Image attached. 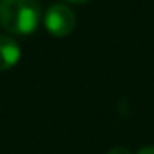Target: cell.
Instances as JSON below:
<instances>
[{
	"label": "cell",
	"mask_w": 154,
	"mask_h": 154,
	"mask_svg": "<svg viewBox=\"0 0 154 154\" xmlns=\"http://www.w3.org/2000/svg\"><path fill=\"white\" fill-rule=\"evenodd\" d=\"M75 14L61 4H55L47 10L45 15V27L53 37H66L75 28Z\"/></svg>",
	"instance_id": "cell-2"
},
{
	"label": "cell",
	"mask_w": 154,
	"mask_h": 154,
	"mask_svg": "<svg viewBox=\"0 0 154 154\" xmlns=\"http://www.w3.org/2000/svg\"><path fill=\"white\" fill-rule=\"evenodd\" d=\"M42 7L38 0H0V25L10 35H30L38 28Z\"/></svg>",
	"instance_id": "cell-1"
},
{
	"label": "cell",
	"mask_w": 154,
	"mask_h": 154,
	"mask_svg": "<svg viewBox=\"0 0 154 154\" xmlns=\"http://www.w3.org/2000/svg\"><path fill=\"white\" fill-rule=\"evenodd\" d=\"M70 4H85V2H90V0H66Z\"/></svg>",
	"instance_id": "cell-6"
},
{
	"label": "cell",
	"mask_w": 154,
	"mask_h": 154,
	"mask_svg": "<svg viewBox=\"0 0 154 154\" xmlns=\"http://www.w3.org/2000/svg\"><path fill=\"white\" fill-rule=\"evenodd\" d=\"M20 60V47L10 35H0V71L15 66Z\"/></svg>",
	"instance_id": "cell-3"
},
{
	"label": "cell",
	"mask_w": 154,
	"mask_h": 154,
	"mask_svg": "<svg viewBox=\"0 0 154 154\" xmlns=\"http://www.w3.org/2000/svg\"><path fill=\"white\" fill-rule=\"evenodd\" d=\"M137 154H154V146H146L137 151Z\"/></svg>",
	"instance_id": "cell-5"
},
{
	"label": "cell",
	"mask_w": 154,
	"mask_h": 154,
	"mask_svg": "<svg viewBox=\"0 0 154 154\" xmlns=\"http://www.w3.org/2000/svg\"><path fill=\"white\" fill-rule=\"evenodd\" d=\"M108 154H131V152L126 149V147H113Z\"/></svg>",
	"instance_id": "cell-4"
}]
</instances>
